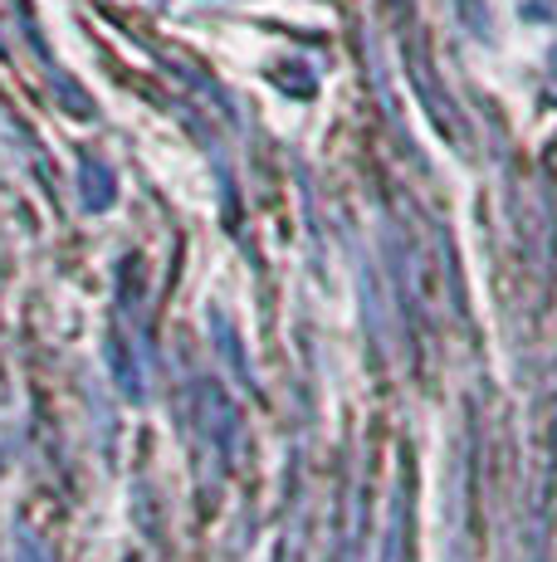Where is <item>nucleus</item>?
<instances>
[{
	"label": "nucleus",
	"mask_w": 557,
	"mask_h": 562,
	"mask_svg": "<svg viewBox=\"0 0 557 562\" xmlns=\"http://www.w3.org/2000/svg\"><path fill=\"white\" fill-rule=\"evenodd\" d=\"M411 464H401L391 490V514H387V538H382V558L377 562H416V509H411Z\"/></svg>",
	"instance_id": "f257e3e1"
},
{
	"label": "nucleus",
	"mask_w": 557,
	"mask_h": 562,
	"mask_svg": "<svg viewBox=\"0 0 557 562\" xmlns=\"http://www.w3.org/2000/svg\"><path fill=\"white\" fill-rule=\"evenodd\" d=\"M196 420H201V430H206V440L216 446V456L230 460L235 456V436H240V416H235L230 396H225L216 382L196 386Z\"/></svg>",
	"instance_id": "f03ea898"
},
{
	"label": "nucleus",
	"mask_w": 557,
	"mask_h": 562,
	"mask_svg": "<svg viewBox=\"0 0 557 562\" xmlns=\"http://www.w3.org/2000/svg\"><path fill=\"white\" fill-rule=\"evenodd\" d=\"M79 201H83V211H93V215L113 211V201H117L113 171L103 167V157H93V153L79 157Z\"/></svg>",
	"instance_id": "7ed1b4c3"
},
{
	"label": "nucleus",
	"mask_w": 557,
	"mask_h": 562,
	"mask_svg": "<svg viewBox=\"0 0 557 562\" xmlns=\"http://www.w3.org/2000/svg\"><path fill=\"white\" fill-rule=\"evenodd\" d=\"M109 367H113V376H117V386H123V396L127 402H143L147 396V382H143V367L133 362V352H127V338L123 333H109Z\"/></svg>",
	"instance_id": "20e7f679"
},
{
	"label": "nucleus",
	"mask_w": 557,
	"mask_h": 562,
	"mask_svg": "<svg viewBox=\"0 0 557 562\" xmlns=\"http://www.w3.org/2000/svg\"><path fill=\"white\" fill-rule=\"evenodd\" d=\"M15 562H55V553H49V548L39 543L35 533H25V528H20V538H15Z\"/></svg>",
	"instance_id": "39448f33"
}]
</instances>
